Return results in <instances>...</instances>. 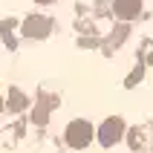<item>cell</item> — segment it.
<instances>
[{"label": "cell", "instance_id": "cell-1", "mask_svg": "<svg viewBox=\"0 0 153 153\" xmlns=\"http://www.w3.org/2000/svg\"><path fill=\"white\" fill-rule=\"evenodd\" d=\"M64 136H67V145L69 147L81 150V147H87L90 142H93V124L84 121V119H75V121H69V124H67Z\"/></svg>", "mask_w": 153, "mask_h": 153}, {"label": "cell", "instance_id": "cell-8", "mask_svg": "<svg viewBox=\"0 0 153 153\" xmlns=\"http://www.w3.org/2000/svg\"><path fill=\"white\" fill-rule=\"evenodd\" d=\"M35 3H52V0H35Z\"/></svg>", "mask_w": 153, "mask_h": 153}, {"label": "cell", "instance_id": "cell-4", "mask_svg": "<svg viewBox=\"0 0 153 153\" xmlns=\"http://www.w3.org/2000/svg\"><path fill=\"white\" fill-rule=\"evenodd\" d=\"M113 12L121 20H133L142 12V0H113Z\"/></svg>", "mask_w": 153, "mask_h": 153}, {"label": "cell", "instance_id": "cell-6", "mask_svg": "<svg viewBox=\"0 0 153 153\" xmlns=\"http://www.w3.org/2000/svg\"><path fill=\"white\" fill-rule=\"evenodd\" d=\"M46 116H49V104H46V98H41L38 110H35V121H38V124H43V121H46Z\"/></svg>", "mask_w": 153, "mask_h": 153}, {"label": "cell", "instance_id": "cell-7", "mask_svg": "<svg viewBox=\"0 0 153 153\" xmlns=\"http://www.w3.org/2000/svg\"><path fill=\"white\" fill-rule=\"evenodd\" d=\"M130 145H133V147L142 145V133H139V130H133V133H130Z\"/></svg>", "mask_w": 153, "mask_h": 153}, {"label": "cell", "instance_id": "cell-5", "mask_svg": "<svg viewBox=\"0 0 153 153\" xmlns=\"http://www.w3.org/2000/svg\"><path fill=\"white\" fill-rule=\"evenodd\" d=\"M9 95H12V98H9V110H12V113H17V110L26 107V95L20 93V90H12Z\"/></svg>", "mask_w": 153, "mask_h": 153}, {"label": "cell", "instance_id": "cell-2", "mask_svg": "<svg viewBox=\"0 0 153 153\" xmlns=\"http://www.w3.org/2000/svg\"><path fill=\"white\" fill-rule=\"evenodd\" d=\"M121 136H124V121L121 119H107L98 127V142L104 147H113L116 142H121Z\"/></svg>", "mask_w": 153, "mask_h": 153}, {"label": "cell", "instance_id": "cell-3", "mask_svg": "<svg viewBox=\"0 0 153 153\" xmlns=\"http://www.w3.org/2000/svg\"><path fill=\"white\" fill-rule=\"evenodd\" d=\"M20 32H23V38H46V35L52 32V20H46V17H41V15H32V17L23 20Z\"/></svg>", "mask_w": 153, "mask_h": 153}]
</instances>
